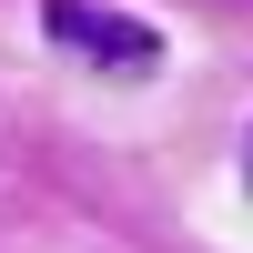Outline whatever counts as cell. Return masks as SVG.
Masks as SVG:
<instances>
[{
    "label": "cell",
    "instance_id": "6da1fadb",
    "mask_svg": "<svg viewBox=\"0 0 253 253\" xmlns=\"http://www.w3.org/2000/svg\"><path fill=\"white\" fill-rule=\"evenodd\" d=\"M41 31H51L81 71H101V81H152L162 61H172V41H162L152 20L112 10V0H41Z\"/></svg>",
    "mask_w": 253,
    "mask_h": 253
},
{
    "label": "cell",
    "instance_id": "7a4b0ae2",
    "mask_svg": "<svg viewBox=\"0 0 253 253\" xmlns=\"http://www.w3.org/2000/svg\"><path fill=\"white\" fill-rule=\"evenodd\" d=\"M243 193H253V142H243Z\"/></svg>",
    "mask_w": 253,
    "mask_h": 253
}]
</instances>
